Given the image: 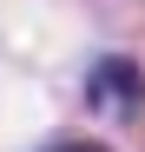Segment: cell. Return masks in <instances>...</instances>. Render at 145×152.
I'll use <instances>...</instances> for the list:
<instances>
[{
	"label": "cell",
	"instance_id": "7a4b0ae2",
	"mask_svg": "<svg viewBox=\"0 0 145 152\" xmlns=\"http://www.w3.org/2000/svg\"><path fill=\"white\" fill-rule=\"evenodd\" d=\"M59 152H106V145H92V139H72V145H59Z\"/></svg>",
	"mask_w": 145,
	"mask_h": 152
},
{
	"label": "cell",
	"instance_id": "6da1fadb",
	"mask_svg": "<svg viewBox=\"0 0 145 152\" xmlns=\"http://www.w3.org/2000/svg\"><path fill=\"white\" fill-rule=\"evenodd\" d=\"M138 99H145V80H138L132 60H99L92 66V106L99 113H138Z\"/></svg>",
	"mask_w": 145,
	"mask_h": 152
}]
</instances>
